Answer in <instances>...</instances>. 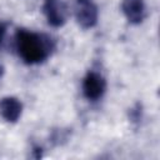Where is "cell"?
<instances>
[{
	"label": "cell",
	"mask_w": 160,
	"mask_h": 160,
	"mask_svg": "<svg viewBox=\"0 0 160 160\" xmlns=\"http://www.w3.org/2000/svg\"><path fill=\"white\" fill-rule=\"evenodd\" d=\"M15 45L19 56L29 65L44 62L55 49V42L49 35L25 29L16 31Z\"/></svg>",
	"instance_id": "6da1fadb"
},
{
	"label": "cell",
	"mask_w": 160,
	"mask_h": 160,
	"mask_svg": "<svg viewBox=\"0 0 160 160\" xmlns=\"http://www.w3.org/2000/svg\"><path fill=\"white\" fill-rule=\"evenodd\" d=\"M22 114V104L15 96L0 99V115L8 122H16Z\"/></svg>",
	"instance_id": "8992f818"
},
{
	"label": "cell",
	"mask_w": 160,
	"mask_h": 160,
	"mask_svg": "<svg viewBox=\"0 0 160 160\" xmlns=\"http://www.w3.org/2000/svg\"><path fill=\"white\" fill-rule=\"evenodd\" d=\"M5 31H6V25H5V24H2V22H0V44H1L2 39H4Z\"/></svg>",
	"instance_id": "52a82bcc"
},
{
	"label": "cell",
	"mask_w": 160,
	"mask_h": 160,
	"mask_svg": "<svg viewBox=\"0 0 160 160\" xmlns=\"http://www.w3.org/2000/svg\"><path fill=\"white\" fill-rule=\"evenodd\" d=\"M75 18L80 28L91 29L98 24L99 10L94 0H76Z\"/></svg>",
	"instance_id": "3957f363"
},
{
	"label": "cell",
	"mask_w": 160,
	"mask_h": 160,
	"mask_svg": "<svg viewBox=\"0 0 160 160\" xmlns=\"http://www.w3.org/2000/svg\"><path fill=\"white\" fill-rule=\"evenodd\" d=\"M121 11L130 24H141L146 16L144 0H121Z\"/></svg>",
	"instance_id": "5b68a950"
},
{
	"label": "cell",
	"mask_w": 160,
	"mask_h": 160,
	"mask_svg": "<svg viewBox=\"0 0 160 160\" xmlns=\"http://www.w3.org/2000/svg\"><path fill=\"white\" fill-rule=\"evenodd\" d=\"M106 91V80L98 71H89L82 80V94L90 101L102 98Z\"/></svg>",
	"instance_id": "7a4b0ae2"
},
{
	"label": "cell",
	"mask_w": 160,
	"mask_h": 160,
	"mask_svg": "<svg viewBox=\"0 0 160 160\" xmlns=\"http://www.w3.org/2000/svg\"><path fill=\"white\" fill-rule=\"evenodd\" d=\"M42 11L49 25L54 28H61L66 22L68 9L62 0H44Z\"/></svg>",
	"instance_id": "277c9868"
},
{
	"label": "cell",
	"mask_w": 160,
	"mask_h": 160,
	"mask_svg": "<svg viewBox=\"0 0 160 160\" xmlns=\"http://www.w3.org/2000/svg\"><path fill=\"white\" fill-rule=\"evenodd\" d=\"M2 75H4V66L0 64V78H1Z\"/></svg>",
	"instance_id": "ba28073f"
}]
</instances>
